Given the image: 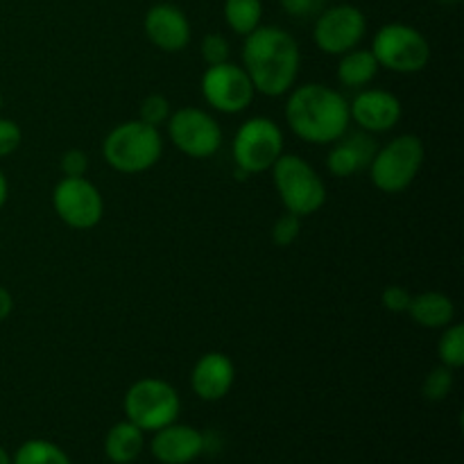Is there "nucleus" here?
<instances>
[{
    "label": "nucleus",
    "instance_id": "36",
    "mask_svg": "<svg viewBox=\"0 0 464 464\" xmlns=\"http://www.w3.org/2000/svg\"><path fill=\"white\" fill-rule=\"evenodd\" d=\"M0 107H3V93H0Z\"/></svg>",
    "mask_w": 464,
    "mask_h": 464
},
{
    "label": "nucleus",
    "instance_id": "27",
    "mask_svg": "<svg viewBox=\"0 0 464 464\" xmlns=\"http://www.w3.org/2000/svg\"><path fill=\"white\" fill-rule=\"evenodd\" d=\"M202 59L207 62V66H218V63L229 62V41L222 34H207L202 39Z\"/></svg>",
    "mask_w": 464,
    "mask_h": 464
},
{
    "label": "nucleus",
    "instance_id": "33",
    "mask_svg": "<svg viewBox=\"0 0 464 464\" xmlns=\"http://www.w3.org/2000/svg\"><path fill=\"white\" fill-rule=\"evenodd\" d=\"M7 195H9V184H7V177H5V172L0 170V208L7 204Z\"/></svg>",
    "mask_w": 464,
    "mask_h": 464
},
{
    "label": "nucleus",
    "instance_id": "23",
    "mask_svg": "<svg viewBox=\"0 0 464 464\" xmlns=\"http://www.w3.org/2000/svg\"><path fill=\"white\" fill-rule=\"evenodd\" d=\"M438 356L444 367L460 370L464 365V326L449 324L444 326V334L438 343Z\"/></svg>",
    "mask_w": 464,
    "mask_h": 464
},
{
    "label": "nucleus",
    "instance_id": "12",
    "mask_svg": "<svg viewBox=\"0 0 464 464\" xmlns=\"http://www.w3.org/2000/svg\"><path fill=\"white\" fill-rule=\"evenodd\" d=\"M202 98L211 109L220 113H240L252 104L254 84L243 66L225 62L208 66L202 75Z\"/></svg>",
    "mask_w": 464,
    "mask_h": 464
},
{
    "label": "nucleus",
    "instance_id": "9",
    "mask_svg": "<svg viewBox=\"0 0 464 464\" xmlns=\"http://www.w3.org/2000/svg\"><path fill=\"white\" fill-rule=\"evenodd\" d=\"M168 136L181 154L190 159H208L220 150L222 127L208 111L181 107L168 118Z\"/></svg>",
    "mask_w": 464,
    "mask_h": 464
},
{
    "label": "nucleus",
    "instance_id": "16",
    "mask_svg": "<svg viewBox=\"0 0 464 464\" xmlns=\"http://www.w3.org/2000/svg\"><path fill=\"white\" fill-rule=\"evenodd\" d=\"M236 381V367L222 352H208L190 372V388L202 401H220L229 394Z\"/></svg>",
    "mask_w": 464,
    "mask_h": 464
},
{
    "label": "nucleus",
    "instance_id": "6",
    "mask_svg": "<svg viewBox=\"0 0 464 464\" xmlns=\"http://www.w3.org/2000/svg\"><path fill=\"white\" fill-rule=\"evenodd\" d=\"M372 54L379 62V68L411 75L429 66L430 44L417 27L408 23H388L374 34Z\"/></svg>",
    "mask_w": 464,
    "mask_h": 464
},
{
    "label": "nucleus",
    "instance_id": "19",
    "mask_svg": "<svg viewBox=\"0 0 464 464\" xmlns=\"http://www.w3.org/2000/svg\"><path fill=\"white\" fill-rule=\"evenodd\" d=\"M145 449L143 430L131 424L130 420L118 421L109 429L104 438V456L113 464H131L139 460Z\"/></svg>",
    "mask_w": 464,
    "mask_h": 464
},
{
    "label": "nucleus",
    "instance_id": "5",
    "mask_svg": "<svg viewBox=\"0 0 464 464\" xmlns=\"http://www.w3.org/2000/svg\"><path fill=\"white\" fill-rule=\"evenodd\" d=\"M426 148L420 136L401 134L376 150L370 163L372 184L383 193H401L420 175Z\"/></svg>",
    "mask_w": 464,
    "mask_h": 464
},
{
    "label": "nucleus",
    "instance_id": "34",
    "mask_svg": "<svg viewBox=\"0 0 464 464\" xmlns=\"http://www.w3.org/2000/svg\"><path fill=\"white\" fill-rule=\"evenodd\" d=\"M0 464H12V456H9L5 447H0Z\"/></svg>",
    "mask_w": 464,
    "mask_h": 464
},
{
    "label": "nucleus",
    "instance_id": "3",
    "mask_svg": "<svg viewBox=\"0 0 464 464\" xmlns=\"http://www.w3.org/2000/svg\"><path fill=\"white\" fill-rule=\"evenodd\" d=\"M104 161L122 175H139L157 166L163 154V139L157 127L127 121L113 127L102 140Z\"/></svg>",
    "mask_w": 464,
    "mask_h": 464
},
{
    "label": "nucleus",
    "instance_id": "35",
    "mask_svg": "<svg viewBox=\"0 0 464 464\" xmlns=\"http://www.w3.org/2000/svg\"><path fill=\"white\" fill-rule=\"evenodd\" d=\"M440 3H447V5H453V3H460V0H440Z\"/></svg>",
    "mask_w": 464,
    "mask_h": 464
},
{
    "label": "nucleus",
    "instance_id": "4",
    "mask_svg": "<svg viewBox=\"0 0 464 464\" xmlns=\"http://www.w3.org/2000/svg\"><path fill=\"white\" fill-rule=\"evenodd\" d=\"M272 179L285 211L308 218L320 211L326 202V186L315 168L297 154H281L275 161Z\"/></svg>",
    "mask_w": 464,
    "mask_h": 464
},
{
    "label": "nucleus",
    "instance_id": "37",
    "mask_svg": "<svg viewBox=\"0 0 464 464\" xmlns=\"http://www.w3.org/2000/svg\"><path fill=\"white\" fill-rule=\"evenodd\" d=\"M335 3H344V0H335Z\"/></svg>",
    "mask_w": 464,
    "mask_h": 464
},
{
    "label": "nucleus",
    "instance_id": "14",
    "mask_svg": "<svg viewBox=\"0 0 464 464\" xmlns=\"http://www.w3.org/2000/svg\"><path fill=\"white\" fill-rule=\"evenodd\" d=\"M150 451L161 464H190L207 451V435L193 426L172 421L154 430Z\"/></svg>",
    "mask_w": 464,
    "mask_h": 464
},
{
    "label": "nucleus",
    "instance_id": "1",
    "mask_svg": "<svg viewBox=\"0 0 464 464\" xmlns=\"http://www.w3.org/2000/svg\"><path fill=\"white\" fill-rule=\"evenodd\" d=\"M302 53L290 32L276 25H258L245 36L243 68L256 93L279 98L288 93L299 75Z\"/></svg>",
    "mask_w": 464,
    "mask_h": 464
},
{
    "label": "nucleus",
    "instance_id": "2",
    "mask_svg": "<svg viewBox=\"0 0 464 464\" xmlns=\"http://www.w3.org/2000/svg\"><path fill=\"white\" fill-rule=\"evenodd\" d=\"M285 122L297 139L313 145H331L349 130V102L326 84H302L288 91Z\"/></svg>",
    "mask_w": 464,
    "mask_h": 464
},
{
    "label": "nucleus",
    "instance_id": "20",
    "mask_svg": "<svg viewBox=\"0 0 464 464\" xmlns=\"http://www.w3.org/2000/svg\"><path fill=\"white\" fill-rule=\"evenodd\" d=\"M376 75H379V62L374 59L372 50L353 48L340 54L338 80L347 89H365Z\"/></svg>",
    "mask_w": 464,
    "mask_h": 464
},
{
    "label": "nucleus",
    "instance_id": "11",
    "mask_svg": "<svg viewBox=\"0 0 464 464\" xmlns=\"http://www.w3.org/2000/svg\"><path fill=\"white\" fill-rule=\"evenodd\" d=\"M54 213L71 229H93L104 213L102 195L98 186L86 177H63L53 190Z\"/></svg>",
    "mask_w": 464,
    "mask_h": 464
},
{
    "label": "nucleus",
    "instance_id": "29",
    "mask_svg": "<svg viewBox=\"0 0 464 464\" xmlns=\"http://www.w3.org/2000/svg\"><path fill=\"white\" fill-rule=\"evenodd\" d=\"M411 290H406L403 285H388L381 295V304H383L385 311L390 313H408L411 306Z\"/></svg>",
    "mask_w": 464,
    "mask_h": 464
},
{
    "label": "nucleus",
    "instance_id": "22",
    "mask_svg": "<svg viewBox=\"0 0 464 464\" xmlns=\"http://www.w3.org/2000/svg\"><path fill=\"white\" fill-rule=\"evenodd\" d=\"M12 464H72L62 447L48 440H27L14 453Z\"/></svg>",
    "mask_w": 464,
    "mask_h": 464
},
{
    "label": "nucleus",
    "instance_id": "26",
    "mask_svg": "<svg viewBox=\"0 0 464 464\" xmlns=\"http://www.w3.org/2000/svg\"><path fill=\"white\" fill-rule=\"evenodd\" d=\"M299 231H302V218L285 211L284 216L276 218L275 227H272V240L276 247H288L299 238Z\"/></svg>",
    "mask_w": 464,
    "mask_h": 464
},
{
    "label": "nucleus",
    "instance_id": "13",
    "mask_svg": "<svg viewBox=\"0 0 464 464\" xmlns=\"http://www.w3.org/2000/svg\"><path fill=\"white\" fill-rule=\"evenodd\" d=\"M401 116V100L385 89H362L349 102V118L370 134L390 131L399 125Z\"/></svg>",
    "mask_w": 464,
    "mask_h": 464
},
{
    "label": "nucleus",
    "instance_id": "32",
    "mask_svg": "<svg viewBox=\"0 0 464 464\" xmlns=\"http://www.w3.org/2000/svg\"><path fill=\"white\" fill-rule=\"evenodd\" d=\"M14 311V297L5 285H0V322L7 320Z\"/></svg>",
    "mask_w": 464,
    "mask_h": 464
},
{
    "label": "nucleus",
    "instance_id": "15",
    "mask_svg": "<svg viewBox=\"0 0 464 464\" xmlns=\"http://www.w3.org/2000/svg\"><path fill=\"white\" fill-rule=\"evenodd\" d=\"M145 34L163 53H181L190 41V23L179 7L170 3L152 5L145 14Z\"/></svg>",
    "mask_w": 464,
    "mask_h": 464
},
{
    "label": "nucleus",
    "instance_id": "25",
    "mask_svg": "<svg viewBox=\"0 0 464 464\" xmlns=\"http://www.w3.org/2000/svg\"><path fill=\"white\" fill-rule=\"evenodd\" d=\"M170 102H168V98H163V95L159 93H152L148 95V98L140 102V111H139V121L145 122V125L150 127H161L166 125L168 118H170Z\"/></svg>",
    "mask_w": 464,
    "mask_h": 464
},
{
    "label": "nucleus",
    "instance_id": "17",
    "mask_svg": "<svg viewBox=\"0 0 464 464\" xmlns=\"http://www.w3.org/2000/svg\"><path fill=\"white\" fill-rule=\"evenodd\" d=\"M376 150L379 145L370 131H344L331 148L329 157H326V168L334 177H352L370 168Z\"/></svg>",
    "mask_w": 464,
    "mask_h": 464
},
{
    "label": "nucleus",
    "instance_id": "31",
    "mask_svg": "<svg viewBox=\"0 0 464 464\" xmlns=\"http://www.w3.org/2000/svg\"><path fill=\"white\" fill-rule=\"evenodd\" d=\"M279 3L284 12L293 18H306L320 9L322 0H279Z\"/></svg>",
    "mask_w": 464,
    "mask_h": 464
},
{
    "label": "nucleus",
    "instance_id": "24",
    "mask_svg": "<svg viewBox=\"0 0 464 464\" xmlns=\"http://www.w3.org/2000/svg\"><path fill=\"white\" fill-rule=\"evenodd\" d=\"M453 383H456V379H453L451 367L440 365V367H435V370L424 379L421 394H424L429 401H444V399L451 394Z\"/></svg>",
    "mask_w": 464,
    "mask_h": 464
},
{
    "label": "nucleus",
    "instance_id": "28",
    "mask_svg": "<svg viewBox=\"0 0 464 464\" xmlns=\"http://www.w3.org/2000/svg\"><path fill=\"white\" fill-rule=\"evenodd\" d=\"M21 140H23L21 127H18L14 121H9V118H0V159L16 152Z\"/></svg>",
    "mask_w": 464,
    "mask_h": 464
},
{
    "label": "nucleus",
    "instance_id": "8",
    "mask_svg": "<svg viewBox=\"0 0 464 464\" xmlns=\"http://www.w3.org/2000/svg\"><path fill=\"white\" fill-rule=\"evenodd\" d=\"M284 154V131L272 118L254 116L238 127L234 136L236 168L258 175L275 166Z\"/></svg>",
    "mask_w": 464,
    "mask_h": 464
},
{
    "label": "nucleus",
    "instance_id": "18",
    "mask_svg": "<svg viewBox=\"0 0 464 464\" xmlns=\"http://www.w3.org/2000/svg\"><path fill=\"white\" fill-rule=\"evenodd\" d=\"M408 313L415 324L424 326V329H444L456 320V304L449 295L429 290V293L412 295Z\"/></svg>",
    "mask_w": 464,
    "mask_h": 464
},
{
    "label": "nucleus",
    "instance_id": "10",
    "mask_svg": "<svg viewBox=\"0 0 464 464\" xmlns=\"http://www.w3.org/2000/svg\"><path fill=\"white\" fill-rule=\"evenodd\" d=\"M367 32V18L356 5L338 3L324 9L313 27V41L324 54H340L358 48Z\"/></svg>",
    "mask_w": 464,
    "mask_h": 464
},
{
    "label": "nucleus",
    "instance_id": "7",
    "mask_svg": "<svg viewBox=\"0 0 464 464\" xmlns=\"http://www.w3.org/2000/svg\"><path fill=\"white\" fill-rule=\"evenodd\" d=\"M122 406H125V415L131 424L139 426L143 433L145 430L154 433V430L177 421L181 399L168 381L140 379L127 390Z\"/></svg>",
    "mask_w": 464,
    "mask_h": 464
},
{
    "label": "nucleus",
    "instance_id": "21",
    "mask_svg": "<svg viewBox=\"0 0 464 464\" xmlns=\"http://www.w3.org/2000/svg\"><path fill=\"white\" fill-rule=\"evenodd\" d=\"M263 3L261 0H225V21L236 34L247 36L261 25Z\"/></svg>",
    "mask_w": 464,
    "mask_h": 464
},
{
    "label": "nucleus",
    "instance_id": "30",
    "mask_svg": "<svg viewBox=\"0 0 464 464\" xmlns=\"http://www.w3.org/2000/svg\"><path fill=\"white\" fill-rule=\"evenodd\" d=\"M63 177H84L89 170V157L82 150H66L59 159Z\"/></svg>",
    "mask_w": 464,
    "mask_h": 464
}]
</instances>
